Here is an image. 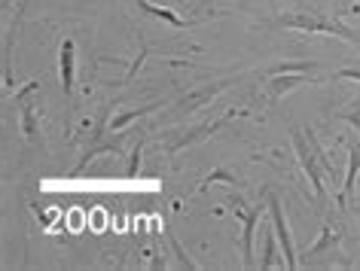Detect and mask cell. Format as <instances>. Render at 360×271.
<instances>
[{
	"label": "cell",
	"instance_id": "6da1fadb",
	"mask_svg": "<svg viewBox=\"0 0 360 271\" xmlns=\"http://www.w3.org/2000/svg\"><path fill=\"white\" fill-rule=\"evenodd\" d=\"M275 28H287V31H302V34H330V37H339L351 43V46L360 49V34H354L348 25H342L336 15H323L314 10H300V13H284L275 19Z\"/></svg>",
	"mask_w": 360,
	"mask_h": 271
},
{
	"label": "cell",
	"instance_id": "7a4b0ae2",
	"mask_svg": "<svg viewBox=\"0 0 360 271\" xmlns=\"http://www.w3.org/2000/svg\"><path fill=\"white\" fill-rule=\"evenodd\" d=\"M290 134H293V152H296V159H300V165H302V174L309 177V183L314 189V198H318V204H327V186H323V174H327V171L321 168L318 156L311 152L309 138H305V128L293 125Z\"/></svg>",
	"mask_w": 360,
	"mask_h": 271
},
{
	"label": "cell",
	"instance_id": "3957f363",
	"mask_svg": "<svg viewBox=\"0 0 360 271\" xmlns=\"http://www.w3.org/2000/svg\"><path fill=\"white\" fill-rule=\"evenodd\" d=\"M236 213L241 216V265L245 268H257V259H254V234H257V225L263 220V211L266 207H248L245 198L236 195Z\"/></svg>",
	"mask_w": 360,
	"mask_h": 271
},
{
	"label": "cell",
	"instance_id": "277c9868",
	"mask_svg": "<svg viewBox=\"0 0 360 271\" xmlns=\"http://www.w3.org/2000/svg\"><path fill=\"white\" fill-rule=\"evenodd\" d=\"M40 88V83H25L15 92V104H19V131L25 134L28 143H40V116H37V104L31 101V95Z\"/></svg>",
	"mask_w": 360,
	"mask_h": 271
},
{
	"label": "cell",
	"instance_id": "5b68a950",
	"mask_svg": "<svg viewBox=\"0 0 360 271\" xmlns=\"http://www.w3.org/2000/svg\"><path fill=\"white\" fill-rule=\"evenodd\" d=\"M269 213H272V229L278 234V244H281V253H284V268H300V259H296V247H293V234H290V225H287V213H284V204L281 198L269 192Z\"/></svg>",
	"mask_w": 360,
	"mask_h": 271
},
{
	"label": "cell",
	"instance_id": "8992f818",
	"mask_svg": "<svg viewBox=\"0 0 360 271\" xmlns=\"http://www.w3.org/2000/svg\"><path fill=\"white\" fill-rule=\"evenodd\" d=\"M236 116H241V110H229V113L217 116V119H208V122H202V125H193V128H190V131H184V134H180V138L168 140V143H165V152H168V156H174V152L186 150V147H193V143L208 140L214 131H220L223 125H226L229 119H236Z\"/></svg>",
	"mask_w": 360,
	"mask_h": 271
},
{
	"label": "cell",
	"instance_id": "52a82bcc",
	"mask_svg": "<svg viewBox=\"0 0 360 271\" xmlns=\"http://www.w3.org/2000/svg\"><path fill=\"white\" fill-rule=\"evenodd\" d=\"M58 77H61V95L68 104V125L74 116V77H77V46L74 40L65 37L58 46Z\"/></svg>",
	"mask_w": 360,
	"mask_h": 271
},
{
	"label": "cell",
	"instance_id": "ba28073f",
	"mask_svg": "<svg viewBox=\"0 0 360 271\" xmlns=\"http://www.w3.org/2000/svg\"><path fill=\"white\" fill-rule=\"evenodd\" d=\"M229 83H214V86H205V88H195V92L190 95H184L177 101V110H184V113H193V110H202L205 104H211L214 98H217L223 88H226Z\"/></svg>",
	"mask_w": 360,
	"mask_h": 271
},
{
	"label": "cell",
	"instance_id": "9c48e42d",
	"mask_svg": "<svg viewBox=\"0 0 360 271\" xmlns=\"http://www.w3.org/2000/svg\"><path fill=\"white\" fill-rule=\"evenodd\" d=\"M357 171H360V143L357 140H348V171H345V183H342V192H339V204L342 207L348 204L351 192H354Z\"/></svg>",
	"mask_w": 360,
	"mask_h": 271
},
{
	"label": "cell",
	"instance_id": "30bf717a",
	"mask_svg": "<svg viewBox=\"0 0 360 271\" xmlns=\"http://www.w3.org/2000/svg\"><path fill=\"white\" fill-rule=\"evenodd\" d=\"M309 77H311V74H275L272 83H269V98H272V101H278V98L290 95L293 88H300L302 83H309Z\"/></svg>",
	"mask_w": 360,
	"mask_h": 271
},
{
	"label": "cell",
	"instance_id": "8fae6325",
	"mask_svg": "<svg viewBox=\"0 0 360 271\" xmlns=\"http://www.w3.org/2000/svg\"><path fill=\"white\" fill-rule=\"evenodd\" d=\"M134 4H138V10L150 13L153 19H159V22H168L171 28H190V25H195V19H180L177 13L165 10V6H156V4H150V0H134Z\"/></svg>",
	"mask_w": 360,
	"mask_h": 271
},
{
	"label": "cell",
	"instance_id": "7c38bea8",
	"mask_svg": "<svg viewBox=\"0 0 360 271\" xmlns=\"http://www.w3.org/2000/svg\"><path fill=\"white\" fill-rule=\"evenodd\" d=\"M278 234L275 229L272 232H266L263 234V259H259V271H269V268H275V265H284V259H278Z\"/></svg>",
	"mask_w": 360,
	"mask_h": 271
},
{
	"label": "cell",
	"instance_id": "4fadbf2b",
	"mask_svg": "<svg viewBox=\"0 0 360 271\" xmlns=\"http://www.w3.org/2000/svg\"><path fill=\"white\" fill-rule=\"evenodd\" d=\"M318 61H281V65H275L269 70V77L275 74H318Z\"/></svg>",
	"mask_w": 360,
	"mask_h": 271
},
{
	"label": "cell",
	"instance_id": "5bb4252c",
	"mask_svg": "<svg viewBox=\"0 0 360 271\" xmlns=\"http://www.w3.org/2000/svg\"><path fill=\"white\" fill-rule=\"evenodd\" d=\"M153 110H159V104H150V107H138V110H125V113H120V116H113L110 122V128L113 131H122L125 125H131L134 119H141V116H147V113H153Z\"/></svg>",
	"mask_w": 360,
	"mask_h": 271
},
{
	"label": "cell",
	"instance_id": "9a60e30c",
	"mask_svg": "<svg viewBox=\"0 0 360 271\" xmlns=\"http://www.w3.org/2000/svg\"><path fill=\"white\" fill-rule=\"evenodd\" d=\"M336 241H339V234L330 229V223H323V229H321V238L314 241L309 250H305V256H321V253H323V250H330V247H333V244H336Z\"/></svg>",
	"mask_w": 360,
	"mask_h": 271
},
{
	"label": "cell",
	"instance_id": "2e32d148",
	"mask_svg": "<svg viewBox=\"0 0 360 271\" xmlns=\"http://www.w3.org/2000/svg\"><path fill=\"white\" fill-rule=\"evenodd\" d=\"M305 138H309V147H311V152H314V156H318L321 168L327 171V174H333V161L327 159V152H323V147L318 143V138H314V131H311V128H305Z\"/></svg>",
	"mask_w": 360,
	"mask_h": 271
},
{
	"label": "cell",
	"instance_id": "e0dca14e",
	"mask_svg": "<svg viewBox=\"0 0 360 271\" xmlns=\"http://www.w3.org/2000/svg\"><path fill=\"white\" fill-rule=\"evenodd\" d=\"M336 116H339V119H345V122L351 125V128H357V131H360V101H354V104H348V107H345V110H339Z\"/></svg>",
	"mask_w": 360,
	"mask_h": 271
},
{
	"label": "cell",
	"instance_id": "ac0fdd59",
	"mask_svg": "<svg viewBox=\"0 0 360 271\" xmlns=\"http://www.w3.org/2000/svg\"><path fill=\"white\" fill-rule=\"evenodd\" d=\"M141 150H143V140H138V147L131 150V159H129V171H125V174H129V180H134V177H138V171H141Z\"/></svg>",
	"mask_w": 360,
	"mask_h": 271
},
{
	"label": "cell",
	"instance_id": "d6986e66",
	"mask_svg": "<svg viewBox=\"0 0 360 271\" xmlns=\"http://www.w3.org/2000/svg\"><path fill=\"white\" fill-rule=\"evenodd\" d=\"M168 241H171V247H174V253H177L180 265H186V268H199V265H195V262H193L190 256H186V250H184V247H180V241L174 238V234H171V238H168Z\"/></svg>",
	"mask_w": 360,
	"mask_h": 271
},
{
	"label": "cell",
	"instance_id": "ffe728a7",
	"mask_svg": "<svg viewBox=\"0 0 360 271\" xmlns=\"http://www.w3.org/2000/svg\"><path fill=\"white\" fill-rule=\"evenodd\" d=\"M330 79H333V83H339V79H354V83H360V67H342Z\"/></svg>",
	"mask_w": 360,
	"mask_h": 271
},
{
	"label": "cell",
	"instance_id": "44dd1931",
	"mask_svg": "<svg viewBox=\"0 0 360 271\" xmlns=\"http://www.w3.org/2000/svg\"><path fill=\"white\" fill-rule=\"evenodd\" d=\"M214 180H229V183H236V177H232V174H229V171H214V174H211V177H205V180H202V186H208V183H214Z\"/></svg>",
	"mask_w": 360,
	"mask_h": 271
},
{
	"label": "cell",
	"instance_id": "7402d4cb",
	"mask_svg": "<svg viewBox=\"0 0 360 271\" xmlns=\"http://www.w3.org/2000/svg\"><path fill=\"white\" fill-rule=\"evenodd\" d=\"M10 4H13V0H4V6H10Z\"/></svg>",
	"mask_w": 360,
	"mask_h": 271
}]
</instances>
